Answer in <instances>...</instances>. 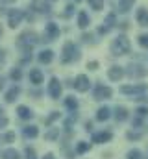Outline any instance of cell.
I'll list each match as a JSON object with an SVG mask.
<instances>
[{"label": "cell", "mask_w": 148, "mask_h": 159, "mask_svg": "<svg viewBox=\"0 0 148 159\" xmlns=\"http://www.w3.org/2000/svg\"><path fill=\"white\" fill-rule=\"evenodd\" d=\"M133 100H139V102H145V104H148V96H135Z\"/></svg>", "instance_id": "43"}, {"label": "cell", "mask_w": 148, "mask_h": 159, "mask_svg": "<svg viewBox=\"0 0 148 159\" xmlns=\"http://www.w3.org/2000/svg\"><path fill=\"white\" fill-rule=\"evenodd\" d=\"M30 7L34 13H39V15H50V11H52L50 0H32Z\"/></svg>", "instance_id": "6"}, {"label": "cell", "mask_w": 148, "mask_h": 159, "mask_svg": "<svg viewBox=\"0 0 148 159\" xmlns=\"http://www.w3.org/2000/svg\"><path fill=\"white\" fill-rule=\"evenodd\" d=\"M2 2H6V4H7V2H15V0H2Z\"/></svg>", "instance_id": "47"}, {"label": "cell", "mask_w": 148, "mask_h": 159, "mask_svg": "<svg viewBox=\"0 0 148 159\" xmlns=\"http://www.w3.org/2000/svg\"><path fill=\"white\" fill-rule=\"evenodd\" d=\"M126 137H128L130 141H137V139H141V137H143V133H137V131H128V133H126Z\"/></svg>", "instance_id": "37"}, {"label": "cell", "mask_w": 148, "mask_h": 159, "mask_svg": "<svg viewBox=\"0 0 148 159\" xmlns=\"http://www.w3.org/2000/svg\"><path fill=\"white\" fill-rule=\"evenodd\" d=\"M148 91L146 83H135V85H122L120 87V93L126 94V96H143Z\"/></svg>", "instance_id": "4"}, {"label": "cell", "mask_w": 148, "mask_h": 159, "mask_svg": "<svg viewBox=\"0 0 148 159\" xmlns=\"http://www.w3.org/2000/svg\"><path fill=\"white\" fill-rule=\"evenodd\" d=\"M74 13H76L74 4H67V6H65V11H63V19H71Z\"/></svg>", "instance_id": "30"}, {"label": "cell", "mask_w": 148, "mask_h": 159, "mask_svg": "<svg viewBox=\"0 0 148 159\" xmlns=\"http://www.w3.org/2000/svg\"><path fill=\"white\" fill-rule=\"evenodd\" d=\"M72 87L78 93H85V91L91 89V80H89V76H85V74H80V76H76V80L72 81Z\"/></svg>", "instance_id": "8"}, {"label": "cell", "mask_w": 148, "mask_h": 159, "mask_svg": "<svg viewBox=\"0 0 148 159\" xmlns=\"http://www.w3.org/2000/svg\"><path fill=\"white\" fill-rule=\"evenodd\" d=\"M15 141V133L13 131H7L4 135H0V143H13Z\"/></svg>", "instance_id": "31"}, {"label": "cell", "mask_w": 148, "mask_h": 159, "mask_svg": "<svg viewBox=\"0 0 148 159\" xmlns=\"http://www.w3.org/2000/svg\"><path fill=\"white\" fill-rule=\"evenodd\" d=\"M98 67H100L98 61H89V63H87V69H89V70H98Z\"/></svg>", "instance_id": "41"}, {"label": "cell", "mask_w": 148, "mask_h": 159, "mask_svg": "<svg viewBox=\"0 0 148 159\" xmlns=\"http://www.w3.org/2000/svg\"><path fill=\"white\" fill-rule=\"evenodd\" d=\"M128 76H132V78H143V76H146V70H145V67L143 65H137V63H132V65H128V69L124 70Z\"/></svg>", "instance_id": "11"}, {"label": "cell", "mask_w": 148, "mask_h": 159, "mask_svg": "<svg viewBox=\"0 0 148 159\" xmlns=\"http://www.w3.org/2000/svg\"><path fill=\"white\" fill-rule=\"evenodd\" d=\"M133 126H135V128H141V126H143V117H139V119L133 120Z\"/></svg>", "instance_id": "42"}, {"label": "cell", "mask_w": 148, "mask_h": 159, "mask_svg": "<svg viewBox=\"0 0 148 159\" xmlns=\"http://www.w3.org/2000/svg\"><path fill=\"white\" fill-rule=\"evenodd\" d=\"M104 26H106L108 30H111V28H115V26H117V15H115V13H109V15L106 17Z\"/></svg>", "instance_id": "25"}, {"label": "cell", "mask_w": 148, "mask_h": 159, "mask_svg": "<svg viewBox=\"0 0 148 159\" xmlns=\"http://www.w3.org/2000/svg\"><path fill=\"white\" fill-rule=\"evenodd\" d=\"M52 59H54V52H52L50 48L41 50V52H39V56H37V61H39V63H43V65L52 63Z\"/></svg>", "instance_id": "14"}, {"label": "cell", "mask_w": 148, "mask_h": 159, "mask_svg": "<svg viewBox=\"0 0 148 159\" xmlns=\"http://www.w3.org/2000/svg\"><path fill=\"white\" fill-rule=\"evenodd\" d=\"M135 0H118V13H128L133 7Z\"/></svg>", "instance_id": "24"}, {"label": "cell", "mask_w": 148, "mask_h": 159, "mask_svg": "<svg viewBox=\"0 0 148 159\" xmlns=\"http://www.w3.org/2000/svg\"><path fill=\"white\" fill-rule=\"evenodd\" d=\"M89 24H91L89 13H87V11H78V26H80L81 30H85V28H89Z\"/></svg>", "instance_id": "16"}, {"label": "cell", "mask_w": 148, "mask_h": 159, "mask_svg": "<svg viewBox=\"0 0 148 159\" xmlns=\"http://www.w3.org/2000/svg\"><path fill=\"white\" fill-rule=\"evenodd\" d=\"M111 139H113V133H111V131H98V133H93V143H96V144L109 143Z\"/></svg>", "instance_id": "13"}, {"label": "cell", "mask_w": 148, "mask_h": 159, "mask_svg": "<svg viewBox=\"0 0 148 159\" xmlns=\"http://www.w3.org/2000/svg\"><path fill=\"white\" fill-rule=\"evenodd\" d=\"M9 76H11L13 81H21V78H22V70H21V69H13Z\"/></svg>", "instance_id": "33"}, {"label": "cell", "mask_w": 148, "mask_h": 159, "mask_svg": "<svg viewBox=\"0 0 148 159\" xmlns=\"http://www.w3.org/2000/svg\"><path fill=\"white\" fill-rule=\"evenodd\" d=\"M4 59H6V52H4V50L0 48V65L4 63Z\"/></svg>", "instance_id": "45"}, {"label": "cell", "mask_w": 148, "mask_h": 159, "mask_svg": "<svg viewBox=\"0 0 148 159\" xmlns=\"http://www.w3.org/2000/svg\"><path fill=\"white\" fill-rule=\"evenodd\" d=\"M61 35V30H59V26L56 24V22H48L46 26H44V39L43 41H56L58 37Z\"/></svg>", "instance_id": "7"}, {"label": "cell", "mask_w": 148, "mask_h": 159, "mask_svg": "<svg viewBox=\"0 0 148 159\" xmlns=\"http://www.w3.org/2000/svg\"><path fill=\"white\" fill-rule=\"evenodd\" d=\"M135 19H137V22H139L141 26L148 28V9L146 7H139L137 13H135Z\"/></svg>", "instance_id": "15"}, {"label": "cell", "mask_w": 148, "mask_h": 159, "mask_svg": "<svg viewBox=\"0 0 148 159\" xmlns=\"http://www.w3.org/2000/svg\"><path fill=\"white\" fill-rule=\"evenodd\" d=\"M43 159H54V156H52V154H46V156H44Z\"/></svg>", "instance_id": "46"}, {"label": "cell", "mask_w": 148, "mask_h": 159, "mask_svg": "<svg viewBox=\"0 0 148 159\" xmlns=\"http://www.w3.org/2000/svg\"><path fill=\"white\" fill-rule=\"evenodd\" d=\"M50 2H56V0H50Z\"/></svg>", "instance_id": "51"}, {"label": "cell", "mask_w": 148, "mask_h": 159, "mask_svg": "<svg viewBox=\"0 0 148 159\" xmlns=\"http://www.w3.org/2000/svg\"><path fill=\"white\" fill-rule=\"evenodd\" d=\"M48 94H50V98H54V100L61 98V81L58 78L50 80V83H48Z\"/></svg>", "instance_id": "10"}, {"label": "cell", "mask_w": 148, "mask_h": 159, "mask_svg": "<svg viewBox=\"0 0 148 159\" xmlns=\"http://www.w3.org/2000/svg\"><path fill=\"white\" fill-rule=\"evenodd\" d=\"M63 104H65V107H67L71 113H76V111H78V100H76L74 96H71V94L65 98V102H63Z\"/></svg>", "instance_id": "23"}, {"label": "cell", "mask_w": 148, "mask_h": 159, "mask_svg": "<svg viewBox=\"0 0 148 159\" xmlns=\"http://www.w3.org/2000/svg\"><path fill=\"white\" fill-rule=\"evenodd\" d=\"M137 43H139V46L148 48V34H141V35L137 37Z\"/></svg>", "instance_id": "32"}, {"label": "cell", "mask_w": 148, "mask_h": 159, "mask_svg": "<svg viewBox=\"0 0 148 159\" xmlns=\"http://www.w3.org/2000/svg\"><path fill=\"white\" fill-rule=\"evenodd\" d=\"M89 150H91V144H89V143H85V141L78 143V146H76V152H78V154H87Z\"/></svg>", "instance_id": "29"}, {"label": "cell", "mask_w": 148, "mask_h": 159, "mask_svg": "<svg viewBox=\"0 0 148 159\" xmlns=\"http://www.w3.org/2000/svg\"><path fill=\"white\" fill-rule=\"evenodd\" d=\"M2 159H21V156H19V152L15 148H7V150H4Z\"/></svg>", "instance_id": "26"}, {"label": "cell", "mask_w": 148, "mask_h": 159, "mask_svg": "<svg viewBox=\"0 0 148 159\" xmlns=\"http://www.w3.org/2000/svg\"><path fill=\"white\" fill-rule=\"evenodd\" d=\"M24 156H26V159H37V156H35V150H34L32 146H28V148L24 150Z\"/></svg>", "instance_id": "36"}, {"label": "cell", "mask_w": 148, "mask_h": 159, "mask_svg": "<svg viewBox=\"0 0 148 159\" xmlns=\"http://www.w3.org/2000/svg\"><path fill=\"white\" fill-rule=\"evenodd\" d=\"M0 37H2V28H0Z\"/></svg>", "instance_id": "50"}, {"label": "cell", "mask_w": 148, "mask_h": 159, "mask_svg": "<svg viewBox=\"0 0 148 159\" xmlns=\"http://www.w3.org/2000/svg\"><path fill=\"white\" fill-rule=\"evenodd\" d=\"M22 19H24V13L21 9H9L7 11V24H9V28H17L22 22Z\"/></svg>", "instance_id": "9"}, {"label": "cell", "mask_w": 148, "mask_h": 159, "mask_svg": "<svg viewBox=\"0 0 148 159\" xmlns=\"http://www.w3.org/2000/svg\"><path fill=\"white\" fill-rule=\"evenodd\" d=\"M7 122H9L7 117H6L4 113H0V129H2V128H6V126H7Z\"/></svg>", "instance_id": "40"}, {"label": "cell", "mask_w": 148, "mask_h": 159, "mask_svg": "<svg viewBox=\"0 0 148 159\" xmlns=\"http://www.w3.org/2000/svg\"><path fill=\"white\" fill-rule=\"evenodd\" d=\"M74 2H83V0H74Z\"/></svg>", "instance_id": "49"}, {"label": "cell", "mask_w": 148, "mask_h": 159, "mask_svg": "<svg viewBox=\"0 0 148 159\" xmlns=\"http://www.w3.org/2000/svg\"><path fill=\"white\" fill-rule=\"evenodd\" d=\"M141 157H143V154H141V150H137V148H133V150L128 152V159H141Z\"/></svg>", "instance_id": "34"}, {"label": "cell", "mask_w": 148, "mask_h": 159, "mask_svg": "<svg viewBox=\"0 0 148 159\" xmlns=\"http://www.w3.org/2000/svg\"><path fill=\"white\" fill-rule=\"evenodd\" d=\"M81 43H85V44H93V43H95L93 34H83V35H81Z\"/></svg>", "instance_id": "39"}, {"label": "cell", "mask_w": 148, "mask_h": 159, "mask_svg": "<svg viewBox=\"0 0 148 159\" xmlns=\"http://www.w3.org/2000/svg\"><path fill=\"white\" fill-rule=\"evenodd\" d=\"M109 117H111V109L108 106H104V107H100V109L96 111V120H98V122H106Z\"/></svg>", "instance_id": "22"}, {"label": "cell", "mask_w": 148, "mask_h": 159, "mask_svg": "<svg viewBox=\"0 0 148 159\" xmlns=\"http://www.w3.org/2000/svg\"><path fill=\"white\" fill-rule=\"evenodd\" d=\"M43 80H44V76H43V72H41L39 69H32V70H30V81H32L34 85H41Z\"/></svg>", "instance_id": "20"}, {"label": "cell", "mask_w": 148, "mask_h": 159, "mask_svg": "<svg viewBox=\"0 0 148 159\" xmlns=\"http://www.w3.org/2000/svg\"><path fill=\"white\" fill-rule=\"evenodd\" d=\"M58 137H59V129H58V128H50V129L46 131V135H44L46 141H56Z\"/></svg>", "instance_id": "28"}, {"label": "cell", "mask_w": 148, "mask_h": 159, "mask_svg": "<svg viewBox=\"0 0 148 159\" xmlns=\"http://www.w3.org/2000/svg\"><path fill=\"white\" fill-rule=\"evenodd\" d=\"M126 28H130V22H128V20L120 22V30H126Z\"/></svg>", "instance_id": "44"}, {"label": "cell", "mask_w": 148, "mask_h": 159, "mask_svg": "<svg viewBox=\"0 0 148 159\" xmlns=\"http://www.w3.org/2000/svg\"><path fill=\"white\" fill-rule=\"evenodd\" d=\"M130 48H132V44H130V39L126 35H118V37H115L113 43H111L113 56H124V54L130 52Z\"/></svg>", "instance_id": "3"}, {"label": "cell", "mask_w": 148, "mask_h": 159, "mask_svg": "<svg viewBox=\"0 0 148 159\" xmlns=\"http://www.w3.org/2000/svg\"><path fill=\"white\" fill-rule=\"evenodd\" d=\"M19 94H21V87H19V85H13V87L6 93V102H7V104H13V102L19 98Z\"/></svg>", "instance_id": "18"}, {"label": "cell", "mask_w": 148, "mask_h": 159, "mask_svg": "<svg viewBox=\"0 0 148 159\" xmlns=\"http://www.w3.org/2000/svg\"><path fill=\"white\" fill-rule=\"evenodd\" d=\"M17 115H19V119H22V120L34 119V111H32L28 106H19V107H17Z\"/></svg>", "instance_id": "17"}, {"label": "cell", "mask_w": 148, "mask_h": 159, "mask_svg": "<svg viewBox=\"0 0 148 159\" xmlns=\"http://www.w3.org/2000/svg\"><path fill=\"white\" fill-rule=\"evenodd\" d=\"M2 81H4V80H2V78H0V89H2Z\"/></svg>", "instance_id": "48"}, {"label": "cell", "mask_w": 148, "mask_h": 159, "mask_svg": "<svg viewBox=\"0 0 148 159\" xmlns=\"http://www.w3.org/2000/svg\"><path fill=\"white\" fill-rule=\"evenodd\" d=\"M111 96H113V89H111V87L100 83V81L95 85V89H93V98H95V100H108Z\"/></svg>", "instance_id": "5"}, {"label": "cell", "mask_w": 148, "mask_h": 159, "mask_svg": "<svg viewBox=\"0 0 148 159\" xmlns=\"http://www.w3.org/2000/svg\"><path fill=\"white\" fill-rule=\"evenodd\" d=\"M124 74H126V72H124V69H122L120 65H113L109 70H108V78H109L111 81H120Z\"/></svg>", "instance_id": "12"}, {"label": "cell", "mask_w": 148, "mask_h": 159, "mask_svg": "<svg viewBox=\"0 0 148 159\" xmlns=\"http://www.w3.org/2000/svg\"><path fill=\"white\" fill-rule=\"evenodd\" d=\"M113 115H115V119L118 120V122H124V120L128 119V109L122 107V106H117V107L113 109Z\"/></svg>", "instance_id": "21"}, {"label": "cell", "mask_w": 148, "mask_h": 159, "mask_svg": "<svg viewBox=\"0 0 148 159\" xmlns=\"http://www.w3.org/2000/svg\"><path fill=\"white\" fill-rule=\"evenodd\" d=\"M37 135H39V128H37V126H24V128H22V137H26V139H35Z\"/></svg>", "instance_id": "19"}, {"label": "cell", "mask_w": 148, "mask_h": 159, "mask_svg": "<svg viewBox=\"0 0 148 159\" xmlns=\"http://www.w3.org/2000/svg\"><path fill=\"white\" fill-rule=\"evenodd\" d=\"M80 59V48L78 44L72 43V41H67L63 44V50H61V63L67 65V63H74Z\"/></svg>", "instance_id": "1"}, {"label": "cell", "mask_w": 148, "mask_h": 159, "mask_svg": "<svg viewBox=\"0 0 148 159\" xmlns=\"http://www.w3.org/2000/svg\"><path fill=\"white\" fill-rule=\"evenodd\" d=\"M135 113H137L139 117H143V119H145V117H148V106H139Z\"/></svg>", "instance_id": "35"}, {"label": "cell", "mask_w": 148, "mask_h": 159, "mask_svg": "<svg viewBox=\"0 0 148 159\" xmlns=\"http://www.w3.org/2000/svg\"><path fill=\"white\" fill-rule=\"evenodd\" d=\"M59 117H61V115H59V111H52V113H50V117L46 119V124L50 126V124H52L54 120H58V119H59Z\"/></svg>", "instance_id": "38"}, {"label": "cell", "mask_w": 148, "mask_h": 159, "mask_svg": "<svg viewBox=\"0 0 148 159\" xmlns=\"http://www.w3.org/2000/svg\"><path fill=\"white\" fill-rule=\"evenodd\" d=\"M37 43H39V35H37L35 32H30V30H28V32H22V34L19 35L17 46H19L21 50H32Z\"/></svg>", "instance_id": "2"}, {"label": "cell", "mask_w": 148, "mask_h": 159, "mask_svg": "<svg viewBox=\"0 0 148 159\" xmlns=\"http://www.w3.org/2000/svg\"><path fill=\"white\" fill-rule=\"evenodd\" d=\"M89 2V7L93 11H102L104 9V0H87Z\"/></svg>", "instance_id": "27"}]
</instances>
